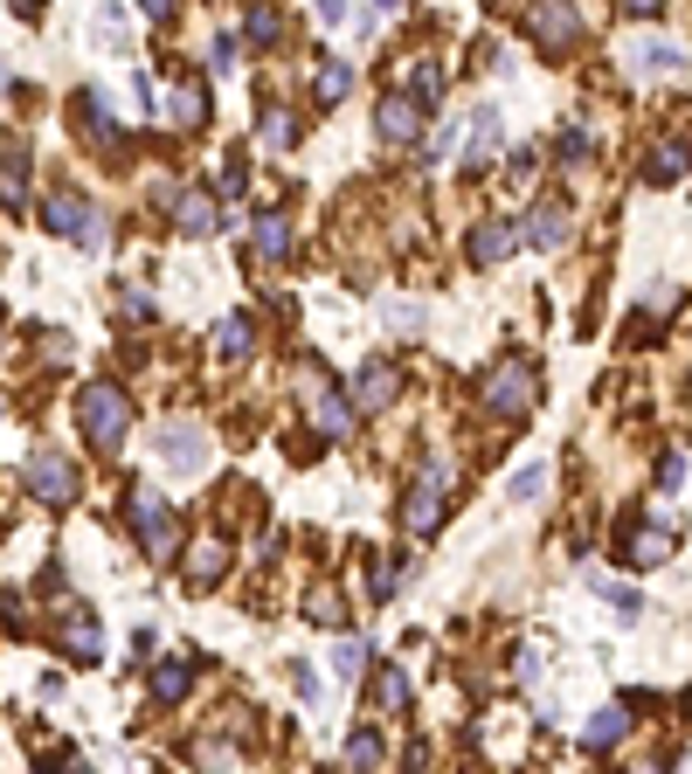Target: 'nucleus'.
<instances>
[{
  "instance_id": "1",
  "label": "nucleus",
  "mask_w": 692,
  "mask_h": 774,
  "mask_svg": "<svg viewBox=\"0 0 692 774\" xmlns=\"http://www.w3.org/2000/svg\"><path fill=\"white\" fill-rule=\"evenodd\" d=\"M77 429L90 436L98 457H118L125 436H133V394H125L118 381H84V394H77Z\"/></svg>"
},
{
  "instance_id": "2",
  "label": "nucleus",
  "mask_w": 692,
  "mask_h": 774,
  "mask_svg": "<svg viewBox=\"0 0 692 774\" xmlns=\"http://www.w3.org/2000/svg\"><path fill=\"white\" fill-rule=\"evenodd\" d=\"M451 484H457V470L443 464V457H429L423 470H416V484H408V498H402V525L416 540H429L443 525V512H451Z\"/></svg>"
},
{
  "instance_id": "3",
  "label": "nucleus",
  "mask_w": 692,
  "mask_h": 774,
  "mask_svg": "<svg viewBox=\"0 0 692 774\" xmlns=\"http://www.w3.org/2000/svg\"><path fill=\"white\" fill-rule=\"evenodd\" d=\"M533 394H540V388H533V367H527V360H499V367L478 381V402L492 408V415H506V422H519V415L533 408Z\"/></svg>"
},
{
  "instance_id": "4",
  "label": "nucleus",
  "mask_w": 692,
  "mask_h": 774,
  "mask_svg": "<svg viewBox=\"0 0 692 774\" xmlns=\"http://www.w3.org/2000/svg\"><path fill=\"white\" fill-rule=\"evenodd\" d=\"M527 35L548 55H575V49H582V8H575V0H533V8H527Z\"/></svg>"
},
{
  "instance_id": "5",
  "label": "nucleus",
  "mask_w": 692,
  "mask_h": 774,
  "mask_svg": "<svg viewBox=\"0 0 692 774\" xmlns=\"http://www.w3.org/2000/svg\"><path fill=\"white\" fill-rule=\"evenodd\" d=\"M125 519H133V533L146 540V560H160V568H166V560L180 554V519L166 512V505L153 498V491H133V505H125Z\"/></svg>"
},
{
  "instance_id": "6",
  "label": "nucleus",
  "mask_w": 692,
  "mask_h": 774,
  "mask_svg": "<svg viewBox=\"0 0 692 774\" xmlns=\"http://www.w3.org/2000/svg\"><path fill=\"white\" fill-rule=\"evenodd\" d=\"M347 402H353V415H381V408H395V402H402V367H395V360H367L361 373H353Z\"/></svg>"
},
{
  "instance_id": "7",
  "label": "nucleus",
  "mask_w": 692,
  "mask_h": 774,
  "mask_svg": "<svg viewBox=\"0 0 692 774\" xmlns=\"http://www.w3.org/2000/svg\"><path fill=\"white\" fill-rule=\"evenodd\" d=\"M22 478H28V491H35L42 505H70V498L84 491L77 464H70V457H49V449H42V457H28V470H22Z\"/></svg>"
},
{
  "instance_id": "8",
  "label": "nucleus",
  "mask_w": 692,
  "mask_h": 774,
  "mask_svg": "<svg viewBox=\"0 0 692 774\" xmlns=\"http://www.w3.org/2000/svg\"><path fill=\"white\" fill-rule=\"evenodd\" d=\"M160 457L174 470H209V429L201 422H166L160 429Z\"/></svg>"
},
{
  "instance_id": "9",
  "label": "nucleus",
  "mask_w": 692,
  "mask_h": 774,
  "mask_svg": "<svg viewBox=\"0 0 692 774\" xmlns=\"http://www.w3.org/2000/svg\"><path fill=\"white\" fill-rule=\"evenodd\" d=\"M42 221H49V229L63 236V242H98V236H104V229H98V207L77 201V194H55Z\"/></svg>"
},
{
  "instance_id": "10",
  "label": "nucleus",
  "mask_w": 692,
  "mask_h": 774,
  "mask_svg": "<svg viewBox=\"0 0 692 774\" xmlns=\"http://www.w3.org/2000/svg\"><path fill=\"white\" fill-rule=\"evenodd\" d=\"M222 221H229V215L215 207L209 187H187V194H174V229H180V236H215Z\"/></svg>"
},
{
  "instance_id": "11",
  "label": "nucleus",
  "mask_w": 692,
  "mask_h": 774,
  "mask_svg": "<svg viewBox=\"0 0 692 774\" xmlns=\"http://www.w3.org/2000/svg\"><path fill=\"white\" fill-rule=\"evenodd\" d=\"M513 242H519V221L492 215V221H478V229H471V242H464V250H471L478 270H492V263H506V256H513Z\"/></svg>"
},
{
  "instance_id": "12",
  "label": "nucleus",
  "mask_w": 692,
  "mask_h": 774,
  "mask_svg": "<svg viewBox=\"0 0 692 774\" xmlns=\"http://www.w3.org/2000/svg\"><path fill=\"white\" fill-rule=\"evenodd\" d=\"M423 118H429V111H423L416 98H402V90H395V98H381V111H374V125H381V139H388V145H416Z\"/></svg>"
},
{
  "instance_id": "13",
  "label": "nucleus",
  "mask_w": 692,
  "mask_h": 774,
  "mask_svg": "<svg viewBox=\"0 0 692 774\" xmlns=\"http://www.w3.org/2000/svg\"><path fill=\"white\" fill-rule=\"evenodd\" d=\"M671 546H679L671 525H630V533H624V560H630V568H665Z\"/></svg>"
},
{
  "instance_id": "14",
  "label": "nucleus",
  "mask_w": 692,
  "mask_h": 774,
  "mask_svg": "<svg viewBox=\"0 0 692 774\" xmlns=\"http://www.w3.org/2000/svg\"><path fill=\"white\" fill-rule=\"evenodd\" d=\"M222 574H229V540H194V554H187L180 581H187V588H215Z\"/></svg>"
},
{
  "instance_id": "15",
  "label": "nucleus",
  "mask_w": 692,
  "mask_h": 774,
  "mask_svg": "<svg viewBox=\"0 0 692 774\" xmlns=\"http://www.w3.org/2000/svg\"><path fill=\"white\" fill-rule=\"evenodd\" d=\"M492 153H499V111L485 104L478 118H471V131H464V174H485Z\"/></svg>"
},
{
  "instance_id": "16",
  "label": "nucleus",
  "mask_w": 692,
  "mask_h": 774,
  "mask_svg": "<svg viewBox=\"0 0 692 774\" xmlns=\"http://www.w3.org/2000/svg\"><path fill=\"white\" fill-rule=\"evenodd\" d=\"M519 236H527L533 250H561V242H568V201H540Z\"/></svg>"
},
{
  "instance_id": "17",
  "label": "nucleus",
  "mask_w": 692,
  "mask_h": 774,
  "mask_svg": "<svg viewBox=\"0 0 692 774\" xmlns=\"http://www.w3.org/2000/svg\"><path fill=\"white\" fill-rule=\"evenodd\" d=\"M63 657H77V664H98L104 657V630L90 616H63Z\"/></svg>"
},
{
  "instance_id": "18",
  "label": "nucleus",
  "mask_w": 692,
  "mask_h": 774,
  "mask_svg": "<svg viewBox=\"0 0 692 774\" xmlns=\"http://www.w3.org/2000/svg\"><path fill=\"white\" fill-rule=\"evenodd\" d=\"M187 685H194V657H160L153 664V698L160 706H180Z\"/></svg>"
},
{
  "instance_id": "19",
  "label": "nucleus",
  "mask_w": 692,
  "mask_h": 774,
  "mask_svg": "<svg viewBox=\"0 0 692 774\" xmlns=\"http://www.w3.org/2000/svg\"><path fill=\"white\" fill-rule=\"evenodd\" d=\"M624 733H630V712H624V706H603V712L582 726V753H609Z\"/></svg>"
},
{
  "instance_id": "20",
  "label": "nucleus",
  "mask_w": 692,
  "mask_h": 774,
  "mask_svg": "<svg viewBox=\"0 0 692 774\" xmlns=\"http://www.w3.org/2000/svg\"><path fill=\"white\" fill-rule=\"evenodd\" d=\"M256 256H264V263H285L291 256V215H277V207L256 215Z\"/></svg>"
},
{
  "instance_id": "21",
  "label": "nucleus",
  "mask_w": 692,
  "mask_h": 774,
  "mask_svg": "<svg viewBox=\"0 0 692 774\" xmlns=\"http://www.w3.org/2000/svg\"><path fill=\"white\" fill-rule=\"evenodd\" d=\"M685 166H692L685 145H679V139H658V145H651V160H644V180H651V187H671Z\"/></svg>"
},
{
  "instance_id": "22",
  "label": "nucleus",
  "mask_w": 692,
  "mask_h": 774,
  "mask_svg": "<svg viewBox=\"0 0 692 774\" xmlns=\"http://www.w3.org/2000/svg\"><path fill=\"white\" fill-rule=\"evenodd\" d=\"M77 131H90L104 153H118V125L104 118V98H98V90H84V98H77Z\"/></svg>"
},
{
  "instance_id": "23",
  "label": "nucleus",
  "mask_w": 692,
  "mask_h": 774,
  "mask_svg": "<svg viewBox=\"0 0 692 774\" xmlns=\"http://www.w3.org/2000/svg\"><path fill=\"white\" fill-rule=\"evenodd\" d=\"M630 69H644V77H671V69H685V49H671V42H638V49H630Z\"/></svg>"
},
{
  "instance_id": "24",
  "label": "nucleus",
  "mask_w": 692,
  "mask_h": 774,
  "mask_svg": "<svg viewBox=\"0 0 692 774\" xmlns=\"http://www.w3.org/2000/svg\"><path fill=\"white\" fill-rule=\"evenodd\" d=\"M250 346H256V326H250V318H222V332H215V353H222V360H250Z\"/></svg>"
},
{
  "instance_id": "25",
  "label": "nucleus",
  "mask_w": 692,
  "mask_h": 774,
  "mask_svg": "<svg viewBox=\"0 0 692 774\" xmlns=\"http://www.w3.org/2000/svg\"><path fill=\"white\" fill-rule=\"evenodd\" d=\"M166 118H174V125H201V118H209V90L187 77V84L174 90V98H166Z\"/></svg>"
},
{
  "instance_id": "26",
  "label": "nucleus",
  "mask_w": 692,
  "mask_h": 774,
  "mask_svg": "<svg viewBox=\"0 0 692 774\" xmlns=\"http://www.w3.org/2000/svg\"><path fill=\"white\" fill-rule=\"evenodd\" d=\"M0 207H28V160L0 153Z\"/></svg>"
},
{
  "instance_id": "27",
  "label": "nucleus",
  "mask_w": 692,
  "mask_h": 774,
  "mask_svg": "<svg viewBox=\"0 0 692 774\" xmlns=\"http://www.w3.org/2000/svg\"><path fill=\"white\" fill-rule=\"evenodd\" d=\"M305 616H312V622H326V630H340V622H347V595L332 588V581H319V588L305 595Z\"/></svg>"
},
{
  "instance_id": "28",
  "label": "nucleus",
  "mask_w": 692,
  "mask_h": 774,
  "mask_svg": "<svg viewBox=\"0 0 692 774\" xmlns=\"http://www.w3.org/2000/svg\"><path fill=\"white\" fill-rule=\"evenodd\" d=\"M319 436H332V443H347L353 436V402H340V394H319Z\"/></svg>"
},
{
  "instance_id": "29",
  "label": "nucleus",
  "mask_w": 692,
  "mask_h": 774,
  "mask_svg": "<svg viewBox=\"0 0 692 774\" xmlns=\"http://www.w3.org/2000/svg\"><path fill=\"white\" fill-rule=\"evenodd\" d=\"M242 35H250L256 49H277V42H285V14H277V8H250V14H242Z\"/></svg>"
},
{
  "instance_id": "30",
  "label": "nucleus",
  "mask_w": 692,
  "mask_h": 774,
  "mask_svg": "<svg viewBox=\"0 0 692 774\" xmlns=\"http://www.w3.org/2000/svg\"><path fill=\"white\" fill-rule=\"evenodd\" d=\"M347 90H353V69H347V63H332V55H326V63H319V77H312V98H319V104H340Z\"/></svg>"
},
{
  "instance_id": "31",
  "label": "nucleus",
  "mask_w": 692,
  "mask_h": 774,
  "mask_svg": "<svg viewBox=\"0 0 692 774\" xmlns=\"http://www.w3.org/2000/svg\"><path fill=\"white\" fill-rule=\"evenodd\" d=\"M347 761H353V767H381V761H388V740H381V733H353V740H347Z\"/></svg>"
},
{
  "instance_id": "32",
  "label": "nucleus",
  "mask_w": 692,
  "mask_h": 774,
  "mask_svg": "<svg viewBox=\"0 0 692 774\" xmlns=\"http://www.w3.org/2000/svg\"><path fill=\"white\" fill-rule=\"evenodd\" d=\"M332 664H340V677H361V671H374V644H367V636H361V644H340Z\"/></svg>"
},
{
  "instance_id": "33",
  "label": "nucleus",
  "mask_w": 692,
  "mask_h": 774,
  "mask_svg": "<svg viewBox=\"0 0 692 774\" xmlns=\"http://www.w3.org/2000/svg\"><path fill=\"white\" fill-rule=\"evenodd\" d=\"M374 691H381V712H402V706H408V677H402L395 664H388L381 677H374Z\"/></svg>"
},
{
  "instance_id": "34",
  "label": "nucleus",
  "mask_w": 692,
  "mask_h": 774,
  "mask_svg": "<svg viewBox=\"0 0 692 774\" xmlns=\"http://www.w3.org/2000/svg\"><path fill=\"white\" fill-rule=\"evenodd\" d=\"M540 484H548V464H527V470H513V484H506V491H513L519 505H527V498H540Z\"/></svg>"
},
{
  "instance_id": "35",
  "label": "nucleus",
  "mask_w": 692,
  "mask_h": 774,
  "mask_svg": "<svg viewBox=\"0 0 692 774\" xmlns=\"http://www.w3.org/2000/svg\"><path fill=\"white\" fill-rule=\"evenodd\" d=\"M408 84H416V104H423V111H437V98H443V77H437V63H423Z\"/></svg>"
},
{
  "instance_id": "36",
  "label": "nucleus",
  "mask_w": 692,
  "mask_h": 774,
  "mask_svg": "<svg viewBox=\"0 0 692 774\" xmlns=\"http://www.w3.org/2000/svg\"><path fill=\"white\" fill-rule=\"evenodd\" d=\"M264 139H270V145H291V139H298V125H291V111H285V104H270V111H264Z\"/></svg>"
},
{
  "instance_id": "37",
  "label": "nucleus",
  "mask_w": 692,
  "mask_h": 774,
  "mask_svg": "<svg viewBox=\"0 0 692 774\" xmlns=\"http://www.w3.org/2000/svg\"><path fill=\"white\" fill-rule=\"evenodd\" d=\"M554 153L568 160V166H575V160H589V131H582V125H561V145H554Z\"/></svg>"
},
{
  "instance_id": "38",
  "label": "nucleus",
  "mask_w": 692,
  "mask_h": 774,
  "mask_svg": "<svg viewBox=\"0 0 692 774\" xmlns=\"http://www.w3.org/2000/svg\"><path fill=\"white\" fill-rule=\"evenodd\" d=\"M194 761H209V767H242V753H236V747H222V740H201V747H194Z\"/></svg>"
},
{
  "instance_id": "39",
  "label": "nucleus",
  "mask_w": 692,
  "mask_h": 774,
  "mask_svg": "<svg viewBox=\"0 0 692 774\" xmlns=\"http://www.w3.org/2000/svg\"><path fill=\"white\" fill-rule=\"evenodd\" d=\"M250 187V166H242V153H229L222 160V194H242Z\"/></svg>"
},
{
  "instance_id": "40",
  "label": "nucleus",
  "mask_w": 692,
  "mask_h": 774,
  "mask_svg": "<svg viewBox=\"0 0 692 774\" xmlns=\"http://www.w3.org/2000/svg\"><path fill=\"white\" fill-rule=\"evenodd\" d=\"M118 305H125V318H133V326H153V297H146V291H125Z\"/></svg>"
},
{
  "instance_id": "41",
  "label": "nucleus",
  "mask_w": 692,
  "mask_h": 774,
  "mask_svg": "<svg viewBox=\"0 0 692 774\" xmlns=\"http://www.w3.org/2000/svg\"><path fill=\"white\" fill-rule=\"evenodd\" d=\"M506 160H513V180H527L533 166H540V153H533V145H519V153H506Z\"/></svg>"
},
{
  "instance_id": "42",
  "label": "nucleus",
  "mask_w": 692,
  "mask_h": 774,
  "mask_svg": "<svg viewBox=\"0 0 692 774\" xmlns=\"http://www.w3.org/2000/svg\"><path fill=\"white\" fill-rule=\"evenodd\" d=\"M679 478H685V457H665V464H658V484L679 491Z\"/></svg>"
},
{
  "instance_id": "43",
  "label": "nucleus",
  "mask_w": 692,
  "mask_h": 774,
  "mask_svg": "<svg viewBox=\"0 0 692 774\" xmlns=\"http://www.w3.org/2000/svg\"><path fill=\"white\" fill-rule=\"evenodd\" d=\"M624 14H638V22H651V14H665V0H616Z\"/></svg>"
},
{
  "instance_id": "44",
  "label": "nucleus",
  "mask_w": 692,
  "mask_h": 774,
  "mask_svg": "<svg viewBox=\"0 0 692 774\" xmlns=\"http://www.w3.org/2000/svg\"><path fill=\"white\" fill-rule=\"evenodd\" d=\"M609 609L630 622V616H638V595H630V588H609Z\"/></svg>"
},
{
  "instance_id": "45",
  "label": "nucleus",
  "mask_w": 692,
  "mask_h": 774,
  "mask_svg": "<svg viewBox=\"0 0 692 774\" xmlns=\"http://www.w3.org/2000/svg\"><path fill=\"white\" fill-rule=\"evenodd\" d=\"M209 63H215V69H236V42H229V35H222V42L209 49Z\"/></svg>"
},
{
  "instance_id": "46",
  "label": "nucleus",
  "mask_w": 692,
  "mask_h": 774,
  "mask_svg": "<svg viewBox=\"0 0 692 774\" xmlns=\"http://www.w3.org/2000/svg\"><path fill=\"white\" fill-rule=\"evenodd\" d=\"M513 671H519V685H533V677H540V650H519Z\"/></svg>"
},
{
  "instance_id": "47",
  "label": "nucleus",
  "mask_w": 692,
  "mask_h": 774,
  "mask_svg": "<svg viewBox=\"0 0 692 774\" xmlns=\"http://www.w3.org/2000/svg\"><path fill=\"white\" fill-rule=\"evenodd\" d=\"M319 22H347V0H319Z\"/></svg>"
},
{
  "instance_id": "48",
  "label": "nucleus",
  "mask_w": 692,
  "mask_h": 774,
  "mask_svg": "<svg viewBox=\"0 0 692 774\" xmlns=\"http://www.w3.org/2000/svg\"><path fill=\"white\" fill-rule=\"evenodd\" d=\"M146 14H153V22H166V14H174V0H139Z\"/></svg>"
},
{
  "instance_id": "49",
  "label": "nucleus",
  "mask_w": 692,
  "mask_h": 774,
  "mask_svg": "<svg viewBox=\"0 0 692 774\" xmlns=\"http://www.w3.org/2000/svg\"><path fill=\"white\" fill-rule=\"evenodd\" d=\"M14 8H22V14H28V22H35V14H42V8H49V0H14Z\"/></svg>"
},
{
  "instance_id": "50",
  "label": "nucleus",
  "mask_w": 692,
  "mask_h": 774,
  "mask_svg": "<svg viewBox=\"0 0 692 774\" xmlns=\"http://www.w3.org/2000/svg\"><path fill=\"white\" fill-rule=\"evenodd\" d=\"M374 8H402V0H374Z\"/></svg>"
},
{
  "instance_id": "51",
  "label": "nucleus",
  "mask_w": 692,
  "mask_h": 774,
  "mask_svg": "<svg viewBox=\"0 0 692 774\" xmlns=\"http://www.w3.org/2000/svg\"><path fill=\"white\" fill-rule=\"evenodd\" d=\"M685 712H692V691H685Z\"/></svg>"
}]
</instances>
